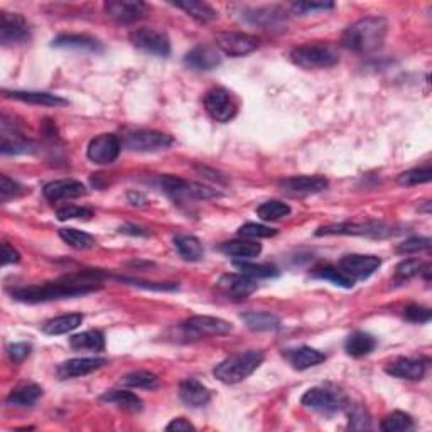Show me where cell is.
I'll list each match as a JSON object with an SVG mask.
<instances>
[{"label":"cell","instance_id":"cell-1","mask_svg":"<svg viewBox=\"0 0 432 432\" xmlns=\"http://www.w3.org/2000/svg\"><path fill=\"white\" fill-rule=\"evenodd\" d=\"M100 289L97 281V274H78L63 279L58 282L40 284V286L19 287L12 291V297L22 303H46V301L66 299V297H78L90 294V292Z\"/></svg>","mask_w":432,"mask_h":432},{"label":"cell","instance_id":"cell-2","mask_svg":"<svg viewBox=\"0 0 432 432\" xmlns=\"http://www.w3.org/2000/svg\"><path fill=\"white\" fill-rule=\"evenodd\" d=\"M387 34H389V22L384 17H363L345 31L341 43L350 51L372 54L382 49Z\"/></svg>","mask_w":432,"mask_h":432},{"label":"cell","instance_id":"cell-3","mask_svg":"<svg viewBox=\"0 0 432 432\" xmlns=\"http://www.w3.org/2000/svg\"><path fill=\"white\" fill-rule=\"evenodd\" d=\"M264 353L256 350L240 351L215 367L213 375L223 384L233 385L249 378L264 363Z\"/></svg>","mask_w":432,"mask_h":432},{"label":"cell","instance_id":"cell-4","mask_svg":"<svg viewBox=\"0 0 432 432\" xmlns=\"http://www.w3.org/2000/svg\"><path fill=\"white\" fill-rule=\"evenodd\" d=\"M291 61L304 70H323V68H331L340 61L338 53L328 44H304L292 49Z\"/></svg>","mask_w":432,"mask_h":432},{"label":"cell","instance_id":"cell-5","mask_svg":"<svg viewBox=\"0 0 432 432\" xmlns=\"http://www.w3.org/2000/svg\"><path fill=\"white\" fill-rule=\"evenodd\" d=\"M161 188L166 193L174 198H193V200H210V198H218L220 193L216 189L206 188L202 184L186 181V179L178 178V176H162Z\"/></svg>","mask_w":432,"mask_h":432},{"label":"cell","instance_id":"cell-6","mask_svg":"<svg viewBox=\"0 0 432 432\" xmlns=\"http://www.w3.org/2000/svg\"><path fill=\"white\" fill-rule=\"evenodd\" d=\"M181 330L188 338L200 340L206 336H222L233 331V326L222 318L193 316L181 324Z\"/></svg>","mask_w":432,"mask_h":432},{"label":"cell","instance_id":"cell-7","mask_svg":"<svg viewBox=\"0 0 432 432\" xmlns=\"http://www.w3.org/2000/svg\"><path fill=\"white\" fill-rule=\"evenodd\" d=\"M130 43L134 44L139 51L152 54V56H169L171 43L168 36L159 33V31L151 29V27H141L129 34Z\"/></svg>","mask_w":432,"mask_h":432},{"label":"cell","instance_id":"cell-8","mask_svg":"<svg viewBox=\"0 0 432 432\" xmlns=\"http://www.w3.org/2000/svg\"><path fill=\"white\" fill-rule=\"evenodd\" d=\"M173 137L157 130H137L125 137L124 146L134 152H161L173 146Z\"/></svg>","mask_w":432,"mask_h":432},{"label":"cell","instance_id":"cell-9","mask_svg":"<svg viewBox=\"0 0 432 432\" xmlns=\"http://www.w3.org/2000/svg\"><path fill=\"white\" fill-rule=\"evenodd\" d=\"M205 108L210 117L220 124H227L237 117V103L225 88H213L205 94Z\"/></svg>","mask_w":432,"mask_h":432},{"label":"cell","instance_id":"cell-10","mask_svg":"<svg viewBox=\"0 0 432 432\" xmlns=\"http://www.w3.org/2000/svg\"><path fill=\"white\" fill-rule=\"evenodd\" d=\"M301 404H303L306 409H310V411L333 414L340 411V409H343L345 397L335 390L324 389V387H314V389H309L303 395Z\"/></svg>","mask_w":432,"mask_h":432},{"label":"cell","instance_id":"cell-11","mask_svg":"<svg viewBox=\"0 0 432 432\" xmlns=\"http://www.w3.org/2000/svg\"><path fill=\"white\" fill-rule=\"evenodd\" d=\"M122 151L120 139L114 134H102L88 144V159L98 166L112 164L119 159Z\"/></svg>","mask_w":432,"mask_h":432},{"label":"cell","instance_id":"cell-12","mask_svg":"<svg viewBox=\"0 0 432 432\" xmlns=\"http://www.w3.org/2000/svg\"><path fill=\"white\" fill-rule=\"evenodd\" d=\"M216 48L220 53H225L227 56L238 58L247 56V54L254 53L259 48V39L247 33H220L215 38Z\"/></svg>","mask_w":432,"mask_h":432},{"label":"cell","instance_id":"cell-13","mask_svg":"<svg viewBox=\"0 0 432 432\" xmlns=\"http://www.w3.org/2000/svg\"><path fill=\"white\" fill-rule=\"evenodd\" d=\"M390 230L385 225L377 222L368 223H338V225H328V227H321L316 232L318 237L323 235H360V237H375L382 238L387 237Z\"/></svg>","mask_w":432,"mask_h":432},{"label":"cell","instance_id":"cell-14","mask_svg":"<svg viewBox=\"0 0 432 432\" xmlns=\"http://www.w3.org/2000/svg\"><path fill=\"white\" fill-rule=\"evenodd\" d=\"M31 39L29 24L21 14L0 12V40L2 44H21Z\"/></svg>","mask_w":432,"mask_h":432},{"label":"cell","instance_id":"cell-15","mask_svg":"<svg viewBox=\"0 0 432 432\" xmlns=\"http://www.w3.org/2000/svg\"><path fill=\"white\" fill-rule=\"evenodd\" d=\"M105 12L119 24H132L147 16V6L141 0H108L105 2Z\"/></svg>","mask_w":432,"mask_h":432},{"label":"cell","instance_id":"cell-16","mask_svg":"<svg viewBox=\"0 0 432 432\" xmlns=\"http://www.w3.org/2000/svg\"><path fill=\"white\" fill-rule=\"evenodd\" d=\"M380 265L382 260L375 255L351 254L340 260L338 269L343 270L346 276H350L353 281H362V279H368L372 274H375Z\"/></svg>","mask_w":432,"mask_h":432},{"label":"cell","instance_id":"cell-17","mask_svg":"<svg viewBox=\"0 0 432 432\" xmlns=\"http://www.w3.org/2000/svg\"><path fill=\"white\" fill-rule=\"evenodd\" d=\"M328 184L330 183L323 176H294V178L282 179L279 186L291 196H308L326 191Z\"/></svg>","mask_w":432,"mask_h":432},{"label":"cell","instance_id":"cell-18","mask_svg":"<svg viewBox=\"0 0 432 432\" xmlns=\"http://www.w3.org/2000/svg\"><path fill=\"white\" fill-rule=\"evenodd\" d=\"M243 19L249 24L260 27L265 31H282L286 29V12L276 7H265V9H252V11H245Z\"/></svg>","mask_w":432,"mask_h":432},{"label":"cell","instance_id":"cell-19","mask_svg":"<svg viewBox=\"0 0 432 432\" xmlns=\"http://www.w3.org/2000/svg\"><path fill=\"white\" fill-rule=\"evenodd\" d=\"M184 63H186V66L191 68V70L210 71L222 65V54H220L218 48L201 44V46H196L186 54Z\"/></svg>","mask_w":432,"mask_h":432},{"label":"cell","instance_id":"cell-20","mask_svg":"<svg viewBox=\"0 0 432 432\" xmlns=\"http://www.w3.org/2000/svg\"><path fill=\"white\" fill-rule=\"evenodd\" d=\"M44 198L49 201H60V200H73L80 198L87 193L83 183L76 181V179H60V181L48 183L43 189Z\"/></svg>","mask_w":432,"mask_h":432},{"label":"cell","instance_id":"cell-21","mask_svg":"<svg viewBox=\"0 0 432 432\" xmlns=\"http://www.w3.org/2000/svg\"><path fill=\"white\" fill-rule=\"evenodd\" d=\"M218 286L227 294L238 297V299H245V297L254 294L256 287H259L255 279L245 276V274H227V276H222L218 281Z\"/></svg>","mask_w":432,"mask_h":432},{"label":"cell","instance_id":"cell-22","mask_svg":"<svg viewBox=\"0 0 432 432\" xmlns=\"http://www.w3.org/2000/svg\"><path fill=\"white\" fill-rule=\"evenodd\" d=\"M103 364H107L105 358H73L68 360V362L61 363L58 368V377L66 380V378H75V377H83L88 375L98 368H102Z\"/></svg>","mask_w":432,"mask_h":432},{"label":"cell","instance_id":"cell-23","mask_svg":"<svg viewBox=\"0 0 432 432\" xmlns=\"http://www.w3.org/2000/svg\"><path fill=\"white\" fill-rule=\"evenodd\" d=\"M385 372L395 378H402V380H421L426 375V363L422 360L399 358L387 364Z\"/></svg>","mask_w":432,"mask_h":432},{"label":"cell","instance_id":"cell-24","mask_svg":"<svg viewBox=\"0 0 432 432\" xmlns=\"http://www.w3.org/2000/svg\"><path fill=\"white\" fill-rule=\"evenodd\" d=\"M179 397L189 407H205L210 402L211 394L196 378H186L179 384Z\"/></svg>","mask_w":432,"mask_h":432},{"label":"cell","instance_id":"cell-25","mask_svg":"<svg viewBox=\"0 0 432 432\" xmlns=\"http://www.w3.org/2000/svg\"><path fill=\"white\" fill-rule=\"evenodd\" d=\"M53 46L63 49H76V51H88V53L103 51L100 40L90 38V36L85 34H61L53 40Z\"/></svg>","mask_w":432,"mask_h":432},{"label":"cell","instance_id":"cell-26","mask_svg":"<svg viewBox=\"0 0 432 432\" xmlns=\"http://www.w3.org/2000/svg\"><path fill=\"white\" fill-rule=\"evenodd\" d=\"M287 360L297 370H308L310 367L323 363L326 360V355L310 346H301V348L287 351Z\"/></svg>","mask_w":432,"mask_h":432},{"label":"cell","instance_id":"cell-27","mask_svg":"<svg viewBox=\"0 0 432 432\" xmlns=\"http://www.w3.org/2000/svg\"><path fill=\"white\" fill-rule=\"evenodd\" d=\"M9 98L19 100L29 105H43V107H63L68 105V100L61 98L60 94L44 93V92H4Z\"/></svg>","mask_w":432,"mask_h":432},{"label":"cell","instance_id":"cell-28","mask_svg":"<svg viewBox=\"0 0 432 432\" xmlns=\"http://www.w3.org/2000/svg\"><path fill=\"white\" fill-rule=\"evenodd\" d=\"M220 250L228 256H235V259L240 260H249L260 255L262 245L252 240H232V242H225L223 245L220 247Z\"/></svg>","mask_w":432,"mask_h":432},{"label":"cell","instance_id":"cell-29","mask_svg":"<svg viewBox=\"0 0 432 432\" xmlns=\"http://www.w3.org/2000/svg\"><path fill=\"white\" fill-rule=\"evenodd\" d=\"M242 319L252 331H276L281 328V319L264 310H250L242 314Z\"/></svg>","mask_w":432,"mask_h":432},{"label":"cell","instance_id":"cell-30","mask_svg":"<svg viewBox=\"0 0 432 432\" xmlns=\"http://www.w3.org/2000/svg\"><path fill=\"white\" fill-rule=\"evenodd\" d=\"M377 346V340L372 335L363 331H357L353 335L348 336L345 343V350L350 357L360 358L364 357V355H370Z\"/></svg>","mask_w":432,"mask_h":432},{"label":"cell","instance_id":"cell-31","mask_svg":"<svg viewBox=\"0 0 432 432\" xmlns=\"http://www.w3.org/2000/svg\"><path fill=\"white\" fill-rule=\"evenodd\" d=\"M174 247L178 254L183 256L188 262H200L205 255V249H202L200 238L193 235H178L174 237Z\"/></svg>","mask_w":432,"mask_h":432},{"label":"cell","instance_id":"cell-32","mask_svg":"<svg viewBox=\"0 0 432 432\" xmlns=\"http://www.w3.org/2000/svg\"><path fill=\"white\" fill-rule=\"evenodd\" d=\"M83 323V314L73 313V314H63V316H58L54 319H49V321L43 326V331L46 335L56 336V335H66V333H71L80 324Z\"/></svg>","mask_w":432,"mask_h":432},{"label":"cell","instance_id":"cell-33","mask_svg":"<svg viewBox=\"0 0 432 432\" xmlns=\"http://www.w3.org/2000/svg\"><path fill=\"white\" fill-rule=\"evenodd\" d=\"M102 402L115 404L120 409L129 412H141L142 411V400L132 392L127 390H108L100 397Z\"/></svg>","mask_w":432,"mask_h":432},{"label":"cell","instance_id":"cell-34","mask_svg":"<svg viewBox=\"0 0 432 432\" xmlns=\"http://www.w3.org/2000/svg\"><path fill=\"white\" fill-rule=\"evenodd\" d=\"M43 395V389L36 384H27L17 387L12 390L7 397V404L12 407H31L34 405Z\"/></svg>","mask_w":432,"mask_h":432},{"label":"cell","instance_id":"cell-35","mask_svg":"<svg viewBox=\"0 0 432 432\" xmlns=\"http://www.w3.org/2000/svg\"><path fill=\"white\" fill-rule=\"evenodd\" d=\"M70 345L73 350H88V351H102L105 348V336L102 331L90 330L80 335H75L70 340Z\"/></svg>","mask_w":432,"mask_h":432},{"label":"cell","instance_id":"cell-36","mask_svg":"<svg viewBox=\"0 0 432 432\" xmlns=\"http://www.w3.org/2000/svg\"><path fill=\"white\" fill-rule=\"evenodd\" d=\"M174 7L181 9L188 14V16H191L193 19L200 21V22H211L215 21L216 17H218V14L211 6L205 2H198V0H184V2H174Z\"/></svg>","mask_w":432,"mask_h":432},{"label":"cell","instance_id":"cell-37","mask_svg":"<svg viewBox=\"0 0 432 432\" xmlns=\"http://www.w3.org/2000/svg\"><path fill=\"white\" fill-rule=\"evenodd\" d=\"M256 215L264 220V222H277V220L286 218L291 215V206L287 202L279 200L265 201L256 208Z\"/></svg>","mask_w":432,"mask_h":432},{"label":"cell","instance_id":"cell-38","mask_svg":"<svg viewBox=\"0 0 432 432\" xmlns=\"http://www.w3.org/2000/svg\"><path fill=\"white\" fill-rule=\"evenodd\" d=\"M120 384L130 389H157L159 387V378L151 372H132L120 378Z\"/></svg>","mask_w":432,"mask_h":432},{"label":"cell","instance_id":"cell-39","mask_svg":"<svg viewBox=\"0 0 432 432\" xmlns=\"http://www.w3.org/2000/svg\"><path fill=\"white\" fill-rule=\"evenodd\" d=\"M60 237L61 240L68 243L70 247H73L76 250H88L94 247V238L92 235H88V233L80 232V230L76 228H63L60 230Z\"/></svg>","mask_w":432,"mask_h":432},{"label":"cell","instance_id":"cell-40","mask_svg":"<svg viewBox=\"0 0 432 432\" xmlns=\"http://www.w3.org/2000/svg\"><path fill=\"white\" fill-rule=\"evenodd\" d=\"M414 427V421L409 414L395 411L387 416L384 421H382L380 429L385 432H404V431H411Z\"/></svg>","mask_w":432,"mask_h":432},{"label":"cell","instance_id":"cell-41","mask_svg":"<svg viewBox=\"0 0 432 432\" xmlns=\"http://www.w3.org/2000/svg\"><path fill=\"white\" fill-rule=\"evenodd\" d=\"M316 279H323V281H330L335 284V286L345 287V289H351L355 286V281L350 276H346L343 270H340L338 267H323L314 270L313 274Z\"/></svg>","mask_w":432,"mask_h":432},{"label":"cell","instance_id":"cell-42","mask_svg":"<svg viewBox=\"0 0 432 432\" xmlns=\"http://www.w3.org/2000/svg\"><path fill=\"white\" fill-rule=\"evenodd\" d=\"M235 267L240 270L242 274L249 276L252 279H269V277H277L279 272L274 265L267 264H250V262H235Z\"/></svg>","mask_w":432,"mask_h":432},{"label":"cell","instance_id":"cell-43","mask_svg":"<svg viewBox=\"0 0 432 432\" xmlns=\"http://www.w3.org/2000/svg\"><path fill=\"white\" fill-rule=\"evenodd\" d=\"M431 179H432L431 168H416L399 176V183L402 184V186H416V184L429 183Z\"/></svg>","mask_w":432,"mask_h":432},{"label":"cell","instance_id":"cell-44","mask_svg":"<svg viewBox=\"0 0 432 432\" xmlns=\"http://www.w3.org/2000/svg\"><path fill=\"white\" fill-rule=\"evenodd\" d=\"M421 270H422V264L418 262V260H416V259L404 260V262H400L397 265V269H395V281L397 282L411 281L412 277H416L421 274Z\"/></svg>","mask_w":432,"mask_h":432},{"label":"cell","instance_id":"cell-45","mask_svg":"<svg viewBox=\"0 0 432 432\" xmlns=\"http://www.w3.org/2000/svg\"><path fill=\"white\" fill-rule=\"evenodd\" d=\"M238 235L242 238H270L277 235V230L260 223H245L238 230Z\"/></svg>","mask_w":432,"mask_h":432},{"label":"cell","instance_id":"cell-46","mask_svg":"<svg viewBox=\"0 0 432 432\" xmlns=\"http://www.w3.org/2000/svg\"><path fill=\"white\" fill-rule=\"evenodd\" d=\"M2 154H27L33 152V146L29 142L22 141V139H6L2 137V146H0Z\"/></svg>","mask_w":432,"mask_h":432},{"label":"cell","instance_id":"cell-47","mask_svg":"<svg viewBox=\"0 0 432 432\" xmlns=\"http://www.w3.org/2000/svg\"><path fill=\"white\" fill-rule=\"evenodd\" d=\"M431 249V238L426 237H417V238H409L404 243H400L397 247L399 254H417V252L429 250Z\"/></svg>","mask_w":432,"mask_h":432},{"label":"cell","instance_id":"cell-48","mask_svg":"<svg viewBox=\"0 0 432 432\" xmlns=\"http://www.w3.org/2000/svg\"><path fill=\"white\" fill-rule=\"evenodd\" d=\"M404 316H405V319H407V321L422 324V323H429L431 321L432 313H431L429 308L412 304V306H409V308H405Z\"/></svg>","mask_w":432,"mask_h":432},{"label":"cell","instance_id":"cell-49","mask_svg":"<svg viewBox=\"0 0 432 432\" xmlns=\"http://www.w3.org/2000/svg\"><path fill=\"white\" fill-rule=\"evenodd\" d=\"M56 215L60 222H66V220H75V218L88 220L93 216V211L83 208V206H65V208L58 210Z\"/></svg>","mask_w":432,"mask_h":432},{"label":"cell","instance_id":"cell-50","mask_svg":"<svg viewBox=\"0 0 432 432\" xmlns=\"http://www.w3.org/2000/svg\"><path fill=\"white\" fill-rule=\"evenodd\" d=\"M350 427L358 431L370 429V417L367 416L364 409L360 407V405H355L353 411L350 412Z\"/></svg>","mask_w":432,"mask_h":432},{"label":"cell","instance_id":"cell-51","mask_svg":"<svg viewBox=\"0 0 432 432\" xmlns=\"http://www.w3.org/2000/svg\"><path fill=\"white\" fill-rule=\"evenodd\" d=\"M335 7L333 2H297L292 4V11L301 14V16H306V14L316 12V11H328V9Z\"/></svg>","mask_w":432,"mask_h":432},{"label":"cell","instance_id":"cell-52","mask_svg":"<svg viewBox=\"0 0 432 432\" xmlns=\"http://www.w3.org/2000/svg\"><path fill=\"white\" fill-rule=\"evenodd\" d=\"M22 193L24 191H22L21 184L12 181V179L7 178V176H0V196H2V200H9V198L19 196V195H22Z\"/></svg>","mask_w":432,"mask_h":432},{"label":"cell","instance_id":"cell-53","mask_svg":"<svg viewBox=\"0 0 432 432\" xmlns=\"http://www.w3.org/2000/svg\"><path fill=\"white\" fill-rule=\"evenodd\" d=\"M7 353H9V358H11L14 363H21L31 355V345L14 343L7 348Z\"/></svg>","mask_w":432,"mask_h":432},{"label":"cell","instance_id":"cell-54","mask_svg":"<svg viewBox=\"0 0 432 432\" xmlns=\"http://www.w3.org/2000/svg\"><path fill=\"white\" fill-rule=\"evenodd\" d=\"M2 252H4V255H2V264H4V265L17 264V262H19V260H21L19 252L14 250L12 247L9 245V243H4V245H2Z\"/></svg>","mask_w":432,"mask_h":432},{"label":"cell","instance_id":"cell-55","mask_svg":"<svg viewBox=\"0 0 432 432\" xmlns=\"http://www.w3.org/2000/svg\"><path fill=\"white\" fill-rule=\"evenodd\" d=\"M196 427L191 424V422L189 421H186V418L184 417H179V418H174L173 422H171V424H168V427H166V431H176V432H179V431H195Z\"/></svg>","mask_w":432,"mask_h":432},{"label":"cell","instance_id":"cell-56","mask_svg":"<svg viewBox=\"0 0 432 432\" xmlns=\"http://www.w3.org/2000/svg\"><path fill=\"white\" fill-rule=\"evenodd\" d=\"M120 232L130 233V235H147L146 230H142V228H139V227H134V225H127V227H122Z\"/></svg>","mask_w":432,"mask_h":432},{"label":"cell","instance_id":"cell-57","mask_svg":"<svg viewBox=\"0 0 432 432\" xmlns=\"http://www.w3.org/2000/svg\"><path fill=\"white\" fill-rule=\"evenodd\" d=\"M129 200L132 201V205H135V201H141V205H144V202H146V200H144V196L139 195V193H129Z\"/></svg>","mask_w":432,"mask_h":432}]
</instances>
